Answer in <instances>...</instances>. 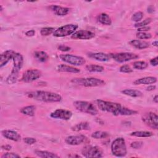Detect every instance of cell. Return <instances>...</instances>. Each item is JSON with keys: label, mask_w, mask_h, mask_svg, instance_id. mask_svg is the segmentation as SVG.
I'll use <instances>...</instances> for the list:
<instances>
[{"label": "cell", "mask_w": 158, "mask_h": 158, "mask_svg": "<svg viewBox=\"0 0 158 158\" xmlns=\"http://www.w3.org/2000/svg\"><path fill=\"white\" fill-rule=\"evenodd\" d=\"M98 107L103 112H109L115 116L132 115L138 114V111L122 106L120 103L97 99L96 101Z\"/></svg>", "instance_id": "1"}, {"label": "cell", "mask_w": 158, "mask_h": 158, "mask_svg": "<svg viewBox=\"0 0 158 158\" xmlns=\"http://www.w3.org/2000/svg\"><path fill=\"white\" fill-rule=\"evenodd\" d=\"M25 95L31 99L44 102H57L62 100V96L56 93L38 90L25 93Z\"/></svg>", "instance_id": "2"}, {"label": "cell", "mask_w": 158, "mask_h": 158, "mask_svg": "<svg viewBox=\"0 0 158 158\" xmlns=\"http://www.w3.org/2000/svg\"><path fill=\"white\" fill-rule=\"evenodd\" d=\"M111 152L114 156L118 157H125L127 150L125 140L122 137L115 138L111 144Z\"/></svg>", "instance_id": "3"}, {"label": "cell", "mask_w": 158, "mask_h": 158, "mask_svg": "<svg viewBox=\"0 0 158 158\" xmlns=\"http://www.w3.org/2000/svg\"><path fill=\"white\" fill-rule=\"evenodd\" d=\"M71 82L77 85L85 87H97L106 84L105 81L103 80L94 77L73 78L71 80Z\"/></svg>", "instance_id": "4"}, {"label": "cell", "mask_w": 158, "mask_h": 158, "mask_svg": "<svg viewBox=\"0 0 158 158\" xmlns=\"http://www.w3.org/2000/svg\"><path fill=\"white\" fill-rule=\"evenodd\" d=\"M73 104L75 109L80 112L91 115H96L98 113V109L91 102L83 101H76L73 102Z\"/></svg>", "instance_id": "5"}, {"label": "cell", "mask_w": 158, "mask_h": 158, "mask_svg": "<svg viewBox=\"0 0 158 158\" xmlns=\"http://www.w3.org/2000/svg\"><path fill=\"white\" fill-rule=\"evenodd\" d=\"M78 28V25L76 24H67L60 27L57 29L55 30L53 33V36L55 37H64L70 35H72L76 31Z\"/></svg>", "instance_id": "6"}, {"label": "cell", "mask_w": 158, "mask_h": 158, "mask_svg": "<svg viewBox=\"0 0 158 158\" xmlns=\"http://www.w3.org/2000/svg\"><path fill=\"white\" fill-rule=\"evenodd\" d=\"M81 154L87 158L90 157H102V151L100 147L97 146L86 145L83 147L81 150Z\"/></svg>", "instance_id": "7"}, {"label": "cell", "mask_w": 158, "mask_h": 158, "mask_svg": "<svg viewBox=\"0 0 158 158\" xmlns=\"http://www.w3.org/2000/svg\"><path fill=\"white\" fill-rule=\"evenodd\" d=\"M59 57L61 60L74 66L82 65L86 62V60L83 57L69 54H60L59 56Z\"/></svg>", "instance_id": "8"}, {"label": "cell", "mask_w": 158, "mask_h": 158, "mask_svg": "<svg viewBox=\"0 0 158 158\" xmlns=\"http://www.w3.org/2000/svg\"><path fill=\"white\" fill-rule=\"evenodd\" d=\"M42 73L38 69H28L24 72L20 78V81L24 83H31L40 78Z\"/></svg>", "instance_id": "9"}, {"label": "cell", "mask_w": 158, "mask_h": 158, "mask_svg": "<svg viewBox=\"0 0 158 158\" xmlns=\"http://www.w3.org/2000/svg\"><path fill=\"white\" fill-rule=\"evenodd\" d=\"M110 58L113 59L115 61L123 63L126 62L133 59H136L139 57V56L132 52H119V53H111L109 54Z\"/></svg>", "instance_id": "10"}, {"label": "cell", "mask_w": 158, "mask_h": 158, "mask_svg": "<svg viewBox=\"0 0 158 158\" xmlns=\"http://www.w3.org/2000/svg\"><path fill=\"white\" fill-rule=\"evenodd\" d=\"M142 120L149 127L155 130L158 128V116L156 113L149 112L145 114L142 117Z\"/></svg>", "instance_id": "11"}, {"label": "cell", "mask_w": 158, "mask_h": 158, "mask_svg": "<svg viewBox=\"0 0 158 158\" xmlns=\"http://www.w3.org/2000/svg\"><path fill=\"white\" fill-rule=\"evenodd\" d=\"M72 116V112L70 110L63 109H56L50 114V117L53 118L63 120H69L71 118Z\"/></svg>", "instance_id": "12"}, {"label": "cell", "mask_w": 158, "mask_h": 158, "mask_svg": "<svg viewBox=\"0 0 158 158\" xmlns=\"http://www.w3.org/2000/svg\"><path fill=\"white\" fill-rule=\"evenodd\" d=\"M88 139L83 135L69 136L65 139V141L67 144L72 146H77L85 143L88 142Z\"/></svg>", "instance_id": "13"}, {"label": "cell", "mask_w": 158, "mask_h": 158, "mask_svg": "<svg viewBox=\"0 0 158 158\" xmlns=\"http://www.w3.org/2000/svg\"><path fill=\"white\" fill-rule=\"evenodd\" d=\"M95 36L94 33L86 30H80L74 32L71 38L75 40H90Z\"/></svg>", "instance_id": "14"}, {"label": "cell", "mask_w": 158, "mask_h": 158, "mask_svg": "<svg viewBox=\"0 0 158 158\" xmlns=\"http://www.w3.org/2000/svg\"><path fill=\"white\" fill-rule=\"evenodd\" d=\"M15 52L13 50H6L1 54L0 58V67L2 68L5 66L12 58L15 54Z\"/></svg>", "instance_id": "15"}, {"label": "cell", "mask_w": 158, "mask_h": 158, "mask_svg": "<svg viewBox=\"0 0 158 158\" xmlns=\"http://www.w3.org/2000/svg\"><path fill=\"white\" fill-rule=\"evenodd\" d=\"M1 134L5 138L13 141H19L21 139L20 134L14 130H4L1 131Z\"/></svg>", "instance_id": "16"}, {"label": "cell", "mask_w": 158, "mask_h": 158, "mask_svg": "<svg viewBox=\"0 0 158 158\" xmlns=\"http://www.w3.org/2000/svg\"><path fill=\"white\" fill-rule=\"evenodd\" d=\"M12 60H13L12 69L20 72L23 64V57L22 55L20 53L15 52L12 58Z\"/></svg>", "instance_id": "17"}, {"label": "cell", "mask_w": 158, "mask_h": 158, "mask_svg": "<svg viewBox=\"0 0 158 158\" xmlns=\"http://www.w3.org/2000/svg\"><path fill=\"white\" fill-rule=\"evenodd\" d=\"M51 11L54 12V14L58 16H64L69 14L70 12V9L66 7H62L57 5H52L49 7Z\"/></svg>", "instance_id": "18"}, {"label": "cell", "mask_w": 158, "mask_h": 158, "mask_svg": "<svg viewBox=\"0 0 158 158\" xmlns=\"http://www.w3.org/2000/svg\"><path fill=\"white\" fill-rule=\"evenodd\" d=\"M88 56L100 62H107L110 60V56L109 54L104 52H94L89 53Z\"/></svg>", "instance_id": "19"}, {"label": "cell", "mask_w": 158, "mask_h": 158, "mask_svg": "<svg viewBox=\"0 0 158 158\" xmlns=\"http://www.w3.org/2000/svg\"><path fill=\"white\" fill-rule=\"evenodd\" d=\"M157 82V78L155 77H144L140 78H138L133 81V84L138 85H149L153 84Z\"/></svg>", "instance_id": "20"}, {"label": "cell", "mask_w": 158, "mask_h": 158, "mask_svg": "<svg viewBox=\"0 0 158 158\" xmlns=\"http://www.w3.org/2000/svg\"><path fill=\"white\" fill-rule=\"evenodd\" d=\"M56 70L58 72H68V73H79L80 70L74 67L70 66V65H67L65 64H60L58 65L56 67Z\"/></svg>", "instance_id": "21"}, {"label": "cell", "mask_w": 158, "mask_h": 158, "mask_svg": "<svg viewBox=\"0 0 158 158\" xmlns=\"http://www.w3.org/2000/svg\"><path fill=\"white\" fill-rule=\"evenodd\" d=\"M129 44L138 49H143L149 46V43L145 41H141L139 40H133L129 41Z\"/></svg>", "instance_id": "22"}, {"label": "cell", "mask_w": 158, "mask_h": 158, "mask_svg": "<svg viewBox=\"0 0 158 158\" xmlns=\"http://www.w3.org/2000/svg\"><path fill=\"white\" fill-rule=\"evenodd\" d=\"M35 110L36 107L35 106L30 105L22 107L20 109V112L23 115L30 117H33L35 114Z\"/></svg>", "instance_id": "23"}, {"label": "cell", "mask_w": 158, "mask_h": 158, "mask_svg": "<svg viewBox=\"0 0 158 158\" xmlns=\"http://www.w3.org/2000/svg\"><path fill=\"white\" fill-rule=\"evenodd\" d=\"M89 129L90 125L87 122H80L71 127V130L73 131H80L82 130H88Z\"/></svg>", "instance_id": "24"}, {"label": "cell", "mask_w": 158, "mask_h": 158, "mask_svg": "<svg viewBox=\"0 0 158 158\" xmlns=\"http://www.w3.org/2000/svg\"><path fill=\"white\" fill-rule=\"evenodd\" d=\"M35 154L41 158H58L59 157V156L57 154L49 152L47 151H41V150H36L35 151Z\"/></svg>", "instance_id": "25"}, {"label": "cell", "mask_w": 158, "mask_h": 158, "mask_svg": "<svg viewBox=\"0 0 158 158\" xmlns=\"http://www.w3.org/2000/svg\"><path fill=\"white\" fill-rule=\"evenodd\" d=\"M122 93L130 96V97H133V98H139L143 96V94L141 91L137 90V89H125L122 90Z\"/></svg>", "instance_id": "26"}, {"label": "cell", "mask_w": 158, "mask_h": 158, "mask_svg": "<svg viewBox=\"0 0 158 158\" xmlns=\"http://www.w3.org/2000/svg\"><path fill=\"white\" fill-rule=\"evenodd\" d=\"M98 21L104 25H110L112 24V20L110 16L106 13H101L98 16Z\"/></svg>", "instance_id": "27"}, {"label": "cell", "mask_w": 158, "mask_h": 158, "mask_svg": "<svg viewBox=\"0 0 158 158\" xmlns=\"http://www.w3.org/2000/svg\"><path fill=\"white\" fill-rule=\"evenodd\" d=\"M35 58L41 62H45L49 59V55L43 51H37L34 52Z\"/></svg>", "instance_id": "28"}, {"label": "cell", "mask_w": 158, "mask_h": 158, "mask_svg": "<svg viewBox=\"0 0 158 158\" xmlns=\"http://www.w3.org/2000/svg\"><path fill=\"white\" fill-rule=\"evenodd\" d=\"M131 136H136V137H150L153 135L152 132L149 131H133L130 133Z\"/></svg>", "instance_id": "29"}, {"label": "cell", "mask_w": 158, "mask_h": 158, "mask_svg": "<svg viewBox=\"0 0 158 158\" xmlns=\"http://www.w3.org/2000/svg\"><path fill=\"white\" fill-rule=\"evenodd\" d=\"M86 69L90 72H102L104 71V68L99 65L89 64L86 66Z\"/></svg>", "instance_id": "30"}, {"label": "cell", "mask_w": 158, "mask_h": 158, "mask_svg": "<svg viewBox=\"0 0 158 158\" xmlns=\"http://www.w3.org/2000/svg\"><path fill=\"white\" fill-rule=\"evenodd\" d=\"M109 136V133L102 131H96L91 134V137L95 139H104Z\"/></svg>", "instance_id": "31"}, {"label": "cell", "mask_w": 158, "mask_h": 158, "mask_svg": "<svg viewBox=\"0 0 158 158\" xmlns=\"http://www.w3.org/2000/svg\"><path fill=\"white\" fill-rule=\"evenodd\" d=\"M148 66V64L147 62L143 60H138L135 61L133 64V67L136 70H144L146 69Z\"/></svg>", "instance_id": "32"}, {"label": "cell", "mask_w": 158, "mask_h": 158, "mask_svg": "<svg viewBox=\"0 0 158 158\" xmlns=\"http://www.w3.org/2000/svg\"><path fill=\"white\" fill-rule=\"evenodd\" d=\"M55 29L53 27H44L40 30V34L42 36H48L51 34H53Z\"/></svg>", "instance_id": "33"}, {"label": "cell", "mask_w": 158, "mask_h": 158, "mask_svg": "<svg viewBox=\"0 0 158 158\" xmlns=\"http://www.w3.org/2000/svg\"><path fill=\"white\" fill-rule=\"evenodd\" d=\"M152 21V19L151 18H147L146 19H144L143 21L142 22H137L135 24V27L136 28H141V27H145V26H147L148 25H149Z\"/></svg>", "instance_id": "34"}, {"label": "cell", "mask_w": 158, "mask_h": 158, "mask_svg": "<svg viewBox=\"0 0 158 158\" xmlns=\"http://www.w3.org/2000/svg\"><path fill=\"white\" fill-rule=\"evenodd\" d=\"M143 17V13L141 11H138L133 14L131 17V20L134 22H139Z\"/></svg>", "instance_id": "35"}, {"label": "cell", "mask_w": 158, "mask_h": 158, "mask_svg": "<svg viewBox=\"0 0 158 158\" xmlns=\"http://www.w3.org/2000/svg\"><path fill=\"white\" fill-rule=\"evenodd\" d=\"M136 36L138 39L144 40V39H150L152 37V35L149 33L146 32H138L136 34Z\"/></svg>", "instance_id": "36"}, {"label": "cell", "mask_w": 158, "mask_h": 158, "mask_svg": "<svg viewBox=\"0 0 158 158\" xmlns=\"http://www.w3.org/2000/svg\"><path fill=\"white\" fill-rule=\"evenodd\" d=\"M119 71L122 73H131L133 72V69L128 65H123L119 68Z\"/></svg>", "instance_id": "37"}, {"label": "cell", "mask_w": 158, "mask_h": 158, "mask_svg": "<svg viewBox=\"0 0 158 158\" xmlns=\"http://www.w3.org/2000/svg\"><path fill=\"white\" fill-rule=\"evenodd\" d=\"M20 156L14 152H7L2 155L1 158H20Z\"/></svg>", "instance_id": "38"}, {"label": "cell", "mask_w": 158, "mask_h": 158, "mask_svg": "<svg viewBox=\"0 0 158 158\" xmlns=\"http://www.w3.org/2000/svg\"><path fill=\"white\" fill-rule=\"evenodd\" d=\"M23 141L28 145H32L36 142V139L35 138L32 137H26L23 138Z\"/></svg>", "instance_id": "39"}, {"label": "cell", "mask_w": 158, "mask_h": 158, "mask_svg": "<svg viewBox=\"0 0 158 158\" xmlns=\"http://www.w3.org/2000/svg\"><path fill=\"white\" fill-rule=\"evenodd\" d=\"M143 145V143L142 141H134L132 142L130 144V147L133 148V149H140Z\"/></svg>", "instance_id": "40"}, {"label": "cell", "mask_w": 158, "mask_h": 158, "mask_svg": "<svg viewBox=\"0 0 158 158\" xmlns=\"http://www.w3.org/2000/svg\"><path fill=\"white\" fill-rule=\"evenodd\" d=\"M57 49L62 52H66V51H70L71 49V48L65 44H60L59 46H57Z\"/></svg>", "instance_id": "41"}, {"label": "cell", "mask_w": 158, "mask_h": 158, "mask_svg": "<svg viewBox=\"0 0 158 158\" xmlns=\"http://www.w3.org/2000/svg\"><path fill=\"white\" fill-rule=\"evenodd\" d=\"M150 64L152 66H157L158 64V57L156 56L152 59H151L149 61Z\"/></svg>", "instance_id": "42"}, {"label": "cell", "mask_w": 158, "mask_h": 158, "mask_svg": "<svg viewBox=\"0 0 158 158\" xmlns=\"http://www.w3.org/2000/svg\"><path fill=\"white\" fill-rule=\"evenodd\" d=\"M151 29V27L149 26H145V27H143L141 28H138V32H146V31H148Z\"/></svg>", "instance_id": "43"}, {"label": "cell", "mask_w": 158, "mask_h": 158, "mask_svg": "<svg viewBox=\"0 0 158 158\" xmlns=\"http://www.w3.org/2000/svg\"><path fill=\"white\" fill-rule=\"evenodd\" d=\"M35 31L34 30H30L25 33V35L28 37L33 36L35 35Z\"/></svg>", "instance_id": "44"}, {"label": "cell", "mask_w": 158, "mask_h": 158, "mask_svg": "<svg viewBox=\"0 0 158 158\" xmlns=\"http://www.w3.org/2000/svg\"><path fill=\"white\" fill-rule=\"evenodd\" d=\"M12 148V146L10 145L9 144H6V145H2L1 146V149L3 150H6V151H9Z\"/></svg>", "instance_id": "45"}, {"label": "cell", "mask_w": 158, "mask_h": 158, "mask_svg": "<svg viewBox=\"0 0 158 158\" xmlns=\"http://www.w3.org/2000/svg\"><path fill=\"white\" fill-rule=\"evenodd\" d=\"M147 11L149 13H153L155 11V7L153 6H148L147 9Z\"/></svg>", "instance_id": "46"}, {"label": "cell", "mask_w": 158, "mask_h": 158, "mask_svg": "<svg viewBox=\"0 0 158 158\" xmlns=\"http://www.w3.org/2000/svg\"><path fill=\"white\" fill-rule=\"evenodd\" d=\"M156 88V85H149V86H148L146 88V91H151L154 90Z\"/></svg>", "instance_id": "47"}, {"label": "cell", "mask_w": 158, "mask_h": 158, "mask_svg": "<svg viewBox=\"0 0 158 158\" xmlns=\"http://www.w3.org/2000/svg\"><path fill=\"white\" fill-rule=\"evenodd\" d=\"M153 101L155 102V103H157L158 102V96L156 94V95H155V96L154 97V98H153Z\"/></svg>", "instance_id": "48"}, {"label": "cell", "mask_w": 158, "mask_h": 158, "mask_svg": "<svg viewBox=\"0 0 158 158\" xmlns=\"http://www.w3.org/2000/svg\"><path fill=\"white\" fill-rule=\"evenodd\" d=\"M152 44L154 46H155V47H157V46H158V42H157V41H153V42L152 43Z\"/></svg>", "instance_id": "49"}, {"label": "cell", "mask_w": 158, "mask_h": 158, "mask_svg": "<svg viewBox=\"0 0 158 158\" xmlns=\"http://www.w3.org/2000/svg\"><path fill=\"white\" fill-rule=\"evenodd\" d=\"M0 7H1V11H2V6H0Z\"/></svg>", "instance_id": "50"}]
</instances>
